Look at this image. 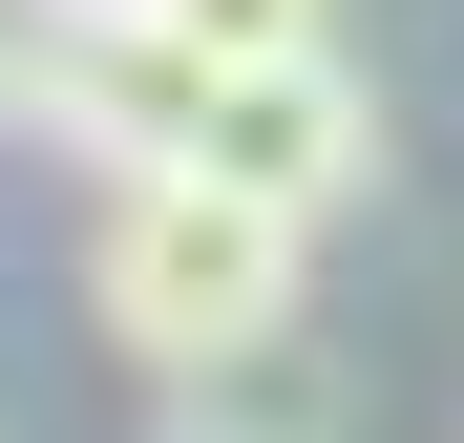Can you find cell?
I'll list each match as a JSON object with an SVG mask.
<instances>
[{
  "instance_id": "obj_1",
  "label": "cell",
  "mask_w": 464,
  "mask_h": 443,
  "mask_svg": "<svg viewBox=\"0 0 464 443\" xmlns=\"http://www.w3.org/2000/svg\"><path fill=\"white\" fill-rule=\"evenodd\" d=\"M295 274H317V233H275V211H232V190H106L85 211V317L148 359V401L211 380V359H275Z\"/></svg>"
},
{
  "instance_id": "obj_2",
  "label": "cell",
  "mask_w": 464,
  "mask_h": 443,
  "mask_svg": "<svg viewBox=\"0 0 464 443\" xmlns=\"http://www.w3.org/2000/svg\"><path fill=\"white\" fill-rule=\"evenodd\" d=\"M22 106L85 148L106 190H169L190 127H211V63L148 22V0H43V22H22Z\"/></svg>"
},
{
  "instance_id": "obj_3",
  "label": "cell",
  "mask_w": 464,
  "mask_h": 443,
  "mask_svg": "<svg viewBox=\"0 0 464 443\" xmlns=\"http://www.w3.org/2000/svg\"><path fill=\"white\" fill-rule=\"evenodd\" d=\"M169 190H232L275 233H317L338 190H380V85L359 63H211V127H190Z\"/></svg>"
},
{
  "instance_id": "obj_4",
  "label": "cell",
  "mask_w": 464,
  "mask_h": 443,
  "mask_svg": "<svg viewBox=\"0 0 464 443\" xmlns=\"http://www.w3.org/2000/svg\"><path fill=\"white\" fill-rule=\"evenodd\" d=\"M169 443H338V359H317V338L211 359V380H169Z\"/></svg>"
},
{
  "instance_id": "obj_5",
  "label": "cell",
  "mask_w": 464,
  "mask_h": 443,
  "mask_svg": "<svg viewBox=\"0 0 464 443\" xmlns=\"http://www.w3.org/2000/svg\"><path fill=\"white\" fill-rule=\"evenodd\" d=\"M190 63H338V0H148Z\"/></svg>"
},
{
  "instance_id": "obj_6",
  "label": "cell",
  "mask_w": 464,
  "mask_h": 443,
  "mask_svg": "<svg viewBox=\"0 0 464 443\" xmlns=\"http://www.w3.org/2000/svg\"><path fill=\"white\" fill-rule=\"evenodd\" d=\"M0 106H22V0H0Z\"/></svg>"
}]
</instances>
